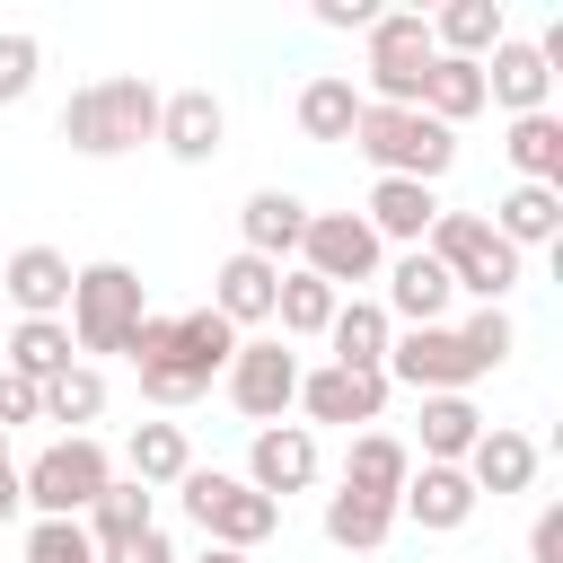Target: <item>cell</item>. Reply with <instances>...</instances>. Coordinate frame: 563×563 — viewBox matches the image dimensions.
<instances>
[{
  "label": "cell",
  "instance_id": "cell-23",
  "mask_svg": "<svg viewBox=\"0 0 563 563\" xmlns=\"http://www.w3.org/2000/svg\"><path fill=\"white\" fill-rule=\"evenodd\" d=\"M273 290H282V264H264V255H229V264L211 273V308H220L238 334L273 317Z\"/></svg>",
  "mask_w": 563,
  "mask_h": 563
},
{
  "label": "cell",
  "instance_id": "cell-43",
  "mask_svg": "<svg viewBox=\"0 0 563 563\" xmlns=\"http://www.w3.org/2000/svg\"><path fill=\"white\" fill-rule=\"evenodd\" d=\"M18 510H26V484H18V466H9V457H0V528H9V519H18Z\"/></svg>",
  "mask_w": 563,
  "mask_h": 563
},
{
  "label": "cell",
  "instance_id": "cell-11",
  "mask_svg": "<svg viewBox=\"0 0 563 563\" xmlns=\"http://www.w3.org/2000/svg\"><path fill=\"white\" fill-rule=\"evenodd\" d=\"M299 413H308V431L317 422H378L387 413V369H299Z\"/></svg>",
  "mask_w": 563,
  "mask_h": 563
},
{
  "label": "cell",
  "instance_id": "cell-35",
  "mask_svg": "<svg viewBox=\"0 0 563 563\" xmlns=\"http://www.w3.org/2000/svg\"><path fill=\"white\" fill-rule=\"evenodd\" d=\"M106 413V369L97 361H70L62 378H44V422H70V440Z\"/></svg>",
  "mask_w": 563,
  "mask_h": 563
},
{
  "label": "cell",
  "instance_id": "cell-4",
  "mask_svg": "<svg viewBox=\"0 0 563 563\" xmlns=\"http://www.w3.org/2000/svg\"><path fill=\"white\" fill-rule=\"evenodd\" d=\"M141 317H150V282H141L132 264H79V273H70L62 325H70L79 352H132Z\"/></svg>",
  "mask_w": 563,
  "mask_h": 563
},
{
  "label": "cell",
  "instance_id": "cell-17",
  "mask_svg": "<svg viewBox=\"0 0 563 563\" xmlns=\"http://www.w3.org/2000/svg\"><path fill=\"white\" fill-rule=\"evenodd\" d=\"M440 211H449V202H440V185H405V176H378V185H369V202H361V220H369V238H378V246H422Z\"/></svg>",
  "mask_w": 563,
  "mask_h": 563
},
{
  "label": "cell",
  "instance_id": "cell-12",
  "mask_svg": "<svg viewBox=\"0 0 563 563\" xmlns=\"http://www.w3.org/2000/svg\"><path fill=\"white\" fill-rule=\"evenodd\" d=\"M246 484H255L264 501L308 493V484H317V431H308V422H264V431L246 440Z\"/></svg>",
  "mask_w": 563,
  "mask_h": 563
},
{
  "label": "cell",
  "instance_id": "cell-25",
  "mask_svg": "<svg viewBox=\"0 0 563 563\" xmlns=\"http://www.w3.org/2000/svg\"><path fill=\"white\" fill-rule=\"evenodd\" d=\"M493 229H501V246H554L563 238V185H510L501 202H493Z\"/></svg>",
  "mask_w": 563,
  "mask_h": 563
},
{
  "label": "cell",
  "instance_id": "cell-26",
  "mask_svg": "<svg viewBox=\"0 0 563 563\" xmlns=\"http://www.w3.org/2000/svg\"><path fill=\"white\" fill-rule=\"evenodd\" d=\"M501 35H510L501 0H449V9H431V53H449V62H484Z\"/></svg>",
  "mask_w": 563,
  "mask_h": 563
},
{
  "label": "cell",
  "instance_id": "cell-30",
  "mask_svg": "<svg viewBox=\"0 0 563 563\" xmlns=\"http://www.w3.org/2000/svg\"><path fill=\"white\" fill-rule=\"evenodd\" d=\"M123 466H132V484H185V466H194V440H185V422H132V440H123Z\"/></svg>",
  "mask_w": 563,
  "mask_h": 563
},
{
  "label": "cell",
  "instance_id": "cell-42",
  "mask_svg": "<svg viewBox=\"0 0 563 563\" xmlns=\"http://www.w3.org/2000/svg\"><path fill=\"white\" fill-rule=\"evenodd\" d=\"M106 563H176V545H167V528H141L123 554H106Z\"/></svg>",
  "mask_w": 563,
  "mask_h": 563
},
{
  "label": "cell",
  "instance_id": "cell-32",
  "mask_svg": "<svg viewBox=\"0 0 563 563\" xmlns=\"http://www.w3.org/2000/svg\"><path fill=\"white\" fill-rule=\"evenodd\" d=\"M325 537L343 545V554H378L387 537H396V501H369V493H325Z\"/></svg>",
  "mask_w": 563,
  "mask_h": 563
},
{
  "label": "cell",
  "instance_id": "cell-28",
  "mask_svg": "<svg viewBox=\"0 0 563 563\" xmlns=\"http://www.w3.org/2000/svg\"><path fill=\"white\" fill-rule=\"evenodd\" d=\"M361 106H369V97H361L343 70H317V79L299 88V106H290V114H299V132H308V141H352Z\"/></svg>",
  "mask_w": 563,
  "mask_h": 563
},
{
  "label": "cell",
  "instance_id": "cell-40",
  "mask_svg": "<svg viewBox=\"0 0 563 563\" xmlns=\"http://www.w3.org/2000/svg\"><path fill=\"white\" fill-rule=\"evenodd\" d=\"M528 563H563V501L537 510V528H528Z\"/></svg>",
  "mask_w": 563,
  "mask_h": 563
},
{
  "label": "cell",
  "instance_id": "cell-45",
  "mask_svg": "<svg viewBox=\"0 0 563 563\" xmlns=\"http://www.w3.org/2000/svg\"><path fill=\"white\" fill-rule=\"evenodd\" d=\"M0 457H9V431H0Z\"/></svg>",
  "mask_w": 563,
  "mask_h": 563
},
{
  "label": "cell",
  "instance_id": "cell-33",
  "mask_svg": "<svg viewBox=\"0 0 563 563\" xmlns=\"http://www.w3.org/2000/svg\"><path fill=\"white\" fill-rule=\"evenodd\" d=\"M422 114L449 123V132H457L466 114H484V62H449V53H440L431 79H422Z\"/></svg>",
  "mask_w": 563,
  "mask_h": 563
},
{
  "label": "cell",
  "instance_id": "cell-8",
  "mask_svg": "<svg viewBox=\"0 0 563 563\" xmlns=\"http://www.w3.org/2000/svg\"><path fill=\"white\" fill-rule=\"evenodd\" d=\"M220 387H229V405L264 431V422H282V413L299 405V352H290L282 334H238V352H229Z\"/></svg>",
  "mask_w": 563,
  "mask_h": 563
},
{
  "label": "cell",
  "instance_id": "cell-22",
  "mask_svg": "<svg viewBox=\"0 0 563 563\" xmlns=\"http://www.w3.org/2000/svg\"><path fill=\"white\" fill-rule=\"evenodd\" d=\"M387 343H396V325H387V308L378 299H334V325H325V352H334V369H387Z\"/></svg>",
  "mask_w": 563,
  "mask_h": 563
},
{
  "label": "cell",
  "instance_id": "cell-14",
  "mask_svg": "<svg viewBox=\"0 0 563 563\" xmlns=\"http://www.w3.org/2000/svg\"><path fill=\"white\" fill-rule=\"evenodd\" d=\"M475 484H466V466H413L405 475V493H396V519H413L422 537H457L466 519H475Z\"/></svg>",
  "mask_w": 563,
  "mask_h": 563
},
{
  "label": "cell",
  "instance_id": "cell-7",
  "mask_svg": "<svg viewBox=\"0 0 563 563\" xmlns=\"http://www.w3.org/2000/svg\"><path fill=\"white\" fill-rule=\"evenodd\" d=\"M18 484H26V510H35V519H88V501L114 484V457L79 431V440L35 449V457L18 466Z\"/></svg>",
  "mask_w": 563,
  "mask_h": 563
},
{
  "label": "cell",
  "instance_id": "cell-34",
  "mask_svg": "<svg viewBox=\"0 0 563 563\" xmlns=\"http://www.w3.org/2000/svg\"><path fill=\"white\" fill-rule=\"evenodd\" d=\"M334 299H343V290H325L317 273H299V264H290V273H282V290H273V317H282V334L317 343V334L334 325Z\"/></svg>",
  "mask_w": 563,
  "mask_h": 563
},
{
  "label": "cell",
  "instance_id": "cell-19",
  "mask_svg": "<svg viewBox=\"0 0 563 563\" xmlns=\"http://www.w3.org/2000/svg\"><path fill=\"white\" fill-rule=\"evenodd\" d=\"M466 484L493 493V501H501V493H528V484H537V440L510 431V422H484L475 449H466Z\"/></svg>",
  "mask_w": 563,
  "mask_h": 563
},
{
  "label": "cell",
  "instance_id": "cell-2",
  "mask_svg": "<svg viewBox=\"0 0 563 563\" xmlns=\"http://www.w3.org/2000/svg\"><path fill=\"white\" fill-rule=\"evenodd\" d=\"M352 150H361L378 176H405V185H440V176L457 167V132L431 123L422 106H361Z\"/></svg>",
  "mask_w": 563,
  "mask_h": 563
},
{
  "label": "cell",
  "instance_id": "cell-9",
  "mask_svg": "<svg viewBox=\"0 0 563 563\" xmlns=\"http://www.w3.org/2000/svg\"><path fill=\"white\" fill-rule=\"evenodd\" d=\"M299 273H317L325 290H352V282H378V273H387V246L369 238L361 211H308V229H299Z\"/></svg>",
  "mask_w": 563,
  "mask_h": 563
},
{
  "label": "cell",
  "instance_id": "cell-41",
  "mask_svg": "<svg viewBox=\"0 0 563 563\" xmlns=\"http://www.w3.org/2000/svg\"><path fill=\"white\" fill-rule=\"evenodd\" d=\"M369 0H317V26H334V35H369Z\"/></svg>",
  "mask_w": 563,
  "mask_h": 563
},
{
  "label": "cell",
  "instance_id": "cell-31",
  "mask_svg": "<svg viewBox=\"0 0 563 563\" xmlns=\"http://www.w3.org/2000/svg\"><path fill=\"white\" fill-rule=\"evenodd\" d=\"M475 431H484L475 396H422V466H466Z\"/></svg>",
  "mask_w": 563,
  "mask_h": 563
},
{
  "label": "cell",
  "instance_id": "cell-18",
  "mask_svg": "<svg viewBox=\"0 0 563 563\" xmlns=\"http://www.w3.org/2000/svg\"><path fill=\"white\" fill-rule=\"evenodd\" d=\"M0 290H9L18 317H62L70 308V255L62 246H18L0 264Z\"/></svg>",
  "mask_w": 563,
  "mask_h": 563
},
{
  "label": "cell",
  "instance_id": "cell-21",
  "mask_svg": "<svg viewBox=\"0 0 563 563\" xmlns=\"http://www.w3.org/2000/svg\"><path fill=\"white\" fill-rule=\"evenodd\" d=\"M79 528H88V545H97V563H106V554H123L141 528H158V493H150V484H132V475H114V484L88 501V519H79Z\"/></svg>",
  "mask_w": 563,
  "mask_h": 563
},
{
  "label": "cell",
  "instance_id": "cell-36",
  "mask_svg": "<svg viewBox=\"0 0 563 563\" xmlns=\"http://www.w3.org/2000/svg\"><path fill=\"white\" fill-rule=\"evenodd\" d=\"M457 343H466L475 369H501V361L519 352V325H510V308H475V317L457 325Z\"/></svg>",
  "mask_w": 563,
  "mask_h": 563
},
{
  "label": "cell",
  "instance_id": "cell-37",
  "mask_svg": "<svg viewBox=\"0 0 563 563\" xmlns=\"http://www.w3.org/2000/svg\"><path fill=\"white\" fill-rule=\"evenodd\" d=\"M18 563H97V545H88V528H79V519H35Z\"/></svg>",
  "mask_w": 563,
  "mask_h": 563
},
{
  "label": "cell",
  "instance_id": "cell-1",
  "mask_svg": "<svg viewBox=\"0 0 563 563\" xmlns=\"http://www.w3.org/2000/svg\"><path fill=\"white\" fill-rule=\"evenodd\" d=\"M62 141H70L79 158H123V150L158 141V88H150L141 70H106V79L70 88V106H62Z\"/></svg>",
  "mask_w": 563,
  "mask_h": 563
},
{
  "label": "cell",
  "instance_id": "cell-29",
  "mask_svg": "<svg viewBox=\"0 0 563 563\" xmlns=\"http://www.w3.org/2000/svg\"><path fill=\"white\" fill-rule=\"evenodd\" d=\"M79 361V343H70V325L62 317H18V334H9V352H0V369H18V378H62Z\"/></svg>",
  "mask_w": 563,
  "mask_h": 563
},
{
  "label": "cell",
  "instance_id": "cell-20",
  "mask_svg": "<svg viewBox=\"0 0 563 563\" xmlns=\"http://www.w3.org/2000/svg\"><path fill=\"white\" fill-rule=\"evenodd\" d=\"M299 229H308V202L282 194V185H264V194H246V211H238V255L282 264V255H299Z\"/></svg>",
  "mask_w": 563,
  "mask_h": 563
},
{
  "label": "cell",
  "instance_id": "cell-6",
  "mask_svg": "<svg viewBox=\"0 0 563 563\" xmlns=\"http://www.w3.org/2000/svg\"><path fill=\"white\" fill-rule=\"evenodd\" d=\"M431 18L422 9H378L369 18V62H361V97L369 106H422L431 79Z\"/></svg>",
  "mask_w": 563,
  "mask_h": 563
},
{
  "label": "cell",
  "instance_id": "cell-27",
  "mask_svg": "<svg viewBox=\"0 0 563 563\" xmlns=\"http://www.w3.org/2000/svg\"><path fill=\"white\" fill-rule=\"evenodd\" d=\"M501 158L519 167V185H563V114H510L501 132Z\"/></svg>",
  "mask_w": 563,
  "mask_h": 563
},
{
  "label": "cell",
  "instance_id": "cell-13",
  "mask_svg": "<svg viewBox=\"0 0 563 563\" xmlns=\"http://www.w3.org/2000/svg\"><path fill=\"white\" fill-rule=\"evenodd\" d=\"M220 141H229V106H220L211 88H167V97H158V150H167V158L211 167Z\"/></svg>",
  "mask_w": 563,
  "mask_h": 563
},
{
  "label": "cell",
  "instance_id": "cell-38",
  "mask_svg": "<svg viewBox=\"0 0 563 563\" xmlns=\"http://www.w3.org/2000/svg\"><path fill=\"white\" fill-rule=\"evenodd\" d=\"M35 70H44V44H35L26 26H9V35H0V106H18V97L35 88Z\"/></svg>",
  "mask_w": 563,
  "mask_h": 563
},
{
  "label": "cell",
  "instance_id": "cell-24",
  "mask_svg": "<svg viewBox=\"0 0 563 563\" xmlns=\"http://www.w3.org/2000/svg\"><path fill=\"white\" fill-rule=\"evenodd\" d=\"M405 475H413V449H405L396 431H352V449H343V493L396 501V493H405Z\"/></svg>",
  "mask_w": 563,
  "mask_h": 563
},
{
  "label": "cell",
  "instance_id": "cell-44",
  "mask_svg": "<svg viewBox=\"0 0 563 563\" xmlns=\"http://www.w3.org/2000/svg\"><path fill=\"white\" fill-rule=\"evenodd\" d=\"M194 563H255V554H229V545H202Z\"/></svg>",
  "mask_w": 563,
  "mask_h": 563
},
{
  "label": "cell",
  "instance_id": "cell-15",
  "mask_svg": "<svg viewBox=\"0 0 563 563\" xmlns=\"http://www.w3.org/2000/svg\"><path fill=\"white\" fill-rule=\"evenodd\" d=\"M545 97H554L545 53H537L528 35H501V44L484 53V106H501V114H545Z\"/></svg>",
  "mask_w": 563,
  "mask_h": 563
},
{
  "label": "cell",
  "instance_id": "cell-3",
  "mask_svg": "<svg viewBox=\"0 0 563 563\" xmlns=\"http://www.w3.org/2000/svg\"><path fill=\"white\" fill-rule=\"evenodd\" d=\"M422 255H431L475 308H501V299L519 290V246H501V229H493L484 211H440L431 238H422Z\"/></svg>",
  "mask_w": 563,
  "mask_h": 563
},
{
  "label": "cell",
  "instance_id": "cell-39",
  "mask_svg": "<svg viewBox=\"0 0 563 563\" xmlns=\"http://www.w3.org/2000/svg\"><path fill=\"white\" fill-rule=\"evenodd\" d=\"M18 422H44V387L18 378V369H0V431H18Z\"/></svg>",
  "mask_w": 563,
  "mask_h": 563
},
{
  "label": "cell",
  "instance_id": "cell-16",
  "mask_svg": "<svg viewBox=\"0 0 563 563\" xmlns=\"http://www.w3.org/2000/svg\"><path fill=\"white\" fill-rule=\"evenodd\" d=\"M378 282H387V299H378V308H387V325H449L457 282H449V273H440L422 246H405V255H396Z\"/></svg>",
  "mask_w": 563,
  "mask_h": 563
},
{
  "label": "cell",
  "instance_id": "cell-10",
  "mask_svg": "<svg viewBox=\"0 0 563 563\" xmlns=\"http://www.w3.org/2000/svg\"><path fill=\"white\" fill-rule=\"evenodd\" d=\"M484 369L466 361L457 325H405L387 343V387H413V396H466Z\"/></svg>",
  "mask_w": 563,
  "mask_h": 563
},
{
  "label": "cell",
  "instance_id": "cell-5",
  "mask_svg": "<svg viewBox=\"0 0 563 563\" xmlns=\"http://www.w3.org/2000/svg\"><path fill=\"white\" fill-rule=\"evenodd\" d=\"M185 519L202 528V545H229V554H255L273 528H282V501H264L246 475H220V466H185Z\"/></svg>",
  "mask_w": 563,
  "mask_h": 563
}]
</instances>
